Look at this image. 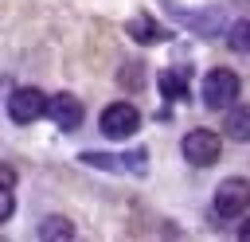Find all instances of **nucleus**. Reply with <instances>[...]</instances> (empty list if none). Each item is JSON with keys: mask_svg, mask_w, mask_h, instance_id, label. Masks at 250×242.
<instances>
[{"mask_svg": "<svg viewBox=\"0 0 250 242\" xmlns=\"http://www.w3.org/2000/svg\"><path fill=\"white\" fill-rule=\"evenodd\" d=\"M39 238H74V226H70L62 215H51V219H43Z\"/></svg>", "mask_w": 250, "mask_h": 242, "instance_id": "obj_10", "label": "nucleus"}, {"mask_svg": "<svg viewBox=\"0 0 250 242\" xmlns=\"http://www.w3.org/2000/svg\"><path fill=\"white\" fill-rule=\"evenodd\" d=\"M59 129H78L82 125V101L74 98V94H55V98H47V109H43Z\"/></svg>", "mask_w": 250, "mask_h": 242, "instance_id": "obj_6", "label": "nucleus"}, {"mask_svg": "<svg viewBox=\"0 0 250 242\" xmlns=\"http://www.w3.org/2000/svg\"><path fill=\"white\" fill-rule=\"evenodd\" d=\"M238 238H242V242H250V219H246V222L238 226Z\"/></svg>", "mask_w": 250, "mask_h": 242, "instance_id": "obj_13", "label": "nucleus"}, {"mask_svg": "<svg viewBox=\"0 0 250 242\" xmlns=\"http://www.w3.org/2000/svg\"><path fill=\"white\" fill-rule=\"evenodd\" d=\"M230 47L242 51V55H250V20H238L230 27Z\"/></svg>", "mask_w": 250, "mask_h": 242, "instance_id": "obj_11", "label": "nucleus"}, {"mask_svg": "<svg viewBox=\"0 0 250 242\" xmlns=\"http://www.w3.org/2000/svg\"><path fill=\"white\" fill-rule=\"evenodd\" d=\"M12 211H16V195H12L8 187H0V222H8Z\"/></svg>", "mask_w": 250, "mask_h": 242, "instance_id": "obj_12", "label": "nucleus"}, {"mask_svg": "<svg viewBox=\"0 0 250 242\" xmlns=\"http://www.w3.org/2000/svg\"><path fill=\"white\" fill-rule=\"evenodd\" d=\"M227 137L230 141H250V105H238L227 113Z\"/></svg>", "mask_w": 250, "mask_h": 242, "instance_id": "obj_7", "label": "nucleus"}, {"mask_svg": "<svg viewBox=\"0 0 250 242\" xmlns=\"http://www.w3.org/2000/svg\"><path fill=\"white\" fill-rule=\"evenodd\" d=\"M129 35L137 39V43H156V39H164V31L148 20V16H141V20H129Z\"/></svg>", "mask_w": 250, "mask_h": 242, "instance_id": "obj_8", "label": "nucleus"}, {"mask_svg": "<svg viewBox=\"0 0 250 242\" xmlns=\"http://www.w3.org/2000/svg\"><path fill=\"white\" fill-rule=\"evenodd\" d=\"M238 74L234 70H211L207 78H203V105L207 109H230L234 105V98H238Z\"/></svg>", "mask_w": 250, "mask_h": 242, "instance_id": "obj_1", "label": "nucleus"}, {"mask_svg": "<svg viewBox=\"0 0 250 242\" xmlns=\"http://www.w3.org/2000/svg\"><path fill=\"white\" fill-rule=\"evenodd\" d=\"M246 207H250V183H246V180L230 176V180H223V183L215 187V211H219L223 219H234V215H242Z\"/></svg>", "mask_w": 250, "mask_h": 242, "instance_id": "obj_5", "label": "nucleus"}, {"mask_svg": "<svg viewBox=\"0 0 250 242\" xmlns=\"http://www.w3.org/2000/svg\"><path fill=\"white\" fill-rule=\"evenodd\" d=\"M160 90H164L168 98H184V94H188V74H184V70H164V74H160Z\"/></svg>", "mask_w": 250, "mask_h": 242, "instance_id": "obj_9", "label": "nucleus"}, {"mask_svg": "<svg viewBox=\"0 0 250 242\" xmlns=\"http://www.w3.org/2000/svg\"><path fill=\"white\" fill-rule=\"evenodd\" d=\"M102 133L109 137V141H125V137H133L137 129H141V113H137V105H129V101H113V105H105L102 109Z\"/></svg>", "mask_w": 250, "mask_h": 242, "instance_id": "obj_2", "label": "nucleus"}, {"mask_svg": "<svg viewBox=\"0 0 250 242\" xmlns=\"http://www.w3.org/2000/svg\"><path fill=\"white\" fill-rule=\"evenodd\" d=\"M219 148H223V141H219V133H211V129H191V133L184 137V144H180L184 160L195 164V168L215 164V160H219Z\"/></svg>", "mask_w": 250, "mask_h": 242, "instance_id": "obj_3", "label": "nucleus"}, {"mask_svg": "<svg viewBox=\"0 0 250 242\" xmlns=\"http://www.w3.org/2000/svg\"><path fill=\"white\" fill-rule=\"evenodd\" d=\"M43 109H47V98H43L35 86H20V90L8 94V117H12L16 125H31V121H39Z\"/></svg>", "mask_w": 250, "mask_h": 242, "instance_id": "obj_4", "label": "nucleus"}]
</instances>
